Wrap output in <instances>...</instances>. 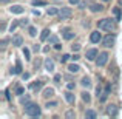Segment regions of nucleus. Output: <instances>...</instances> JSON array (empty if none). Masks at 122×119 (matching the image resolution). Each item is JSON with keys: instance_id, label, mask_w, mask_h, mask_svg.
I'll return each mask as SVG.
<instances>
[{"instance_id": "1", "label": "nucleus", "mask_w": 122, "mask_h": 119, "mask_svg": "<svg viewBox=\"0 0 122 119\" xmlns=\"http://www.w3.org/2000/svg\"><path fill=\"white\" fill-rule=\"evenodd\" d=\"M25 114H26V116H31V118H39L42 114L40 107L37 104H34V102H28V104L25 105Z\"/></svg>"}, {"instance_id": "2", "label": "nucleus", "mask_w": 122, "mask_h": 119, "mask_svg": "<svg viewBox=\"0 0 122 119\" xmlns=\"http://www.w3.org/2000/svg\"><path fill=\"white\" fill-rule=\"evenodd\" d=\"M97 28H99V30H102V31H111L114 28V23H113L111 19L105 17V19H102V20L97 22Z\"/></svg>"}, {"instance_id": "3", "label": "nucleus", "mask_w": 122, "mask_h": 119, "mask_svg": "<svg viewBox=\"0 0 122 119\" xmlns=\"http://www.w3.org/2000/svg\"><path fill=\"white\" fill-rule=\"evenodd\" d=\"M71 16H73L71 8L62 6V8L59 9V19H60V20H68V19H71Z\"/></svg>"}, {"instance_id": "4", "label": "nucleus", "mask_w": 122, "mask_h": 119, "mask_svg": "<svg viewBox=\"0 0 122 119\" xmlns=\"http://www.w3.org/2000/svg\"><path fill=\"white\" fill-rule=\"evenodd\" d=\"M114 42H116V36H114V34H107V36L102 39V45H104L105 48H111L114 45Z\"/></svg>"}, {"instance_id": "5", "label": "nucleus", "mask_w": 122, "mask_h": 119, "mask_svg": "<svg viewBox=\"0 0 122 119\" xmlns=\"http://www.w3.org/2000/svg\"><path fill=\"white\" fill-rule=\"evenodd\" d=\"M108 53L107 51H104V53H99V56L96 57V63H97V67H105V63L108 62Z\"/></svg>"}, {"instance_id": "6", "label": "nucleus", "mask_w": 122, "mask_h": 119, "mask_svg": "<svg viewBox=\"0 0 122 119\" xmlns=\"http://www.w3.org/2000/svg\"><path fill=\"white\" fill-rule=\"evenodd\" d=\"M97 56H99V53H97V50H96V48H91V50H86V53H85V57H86L88 60H94Z\"/></svg>"}, {"instance_id": "7", "label": "nucleus", "mask_w": 122, "mask_h": 119, "mask_svg": "<svg viewBox=\"0 0 122 119\" xmlns=\"http://www.w3.org/2000/svg\"><path fill=\"white\" fill-rule=\"evenodd\" d=\"M90 40H91V43H99V42L102 40V36L99 31H93L91 36H90Z\"/></svg>"}, {"instance_id": "8", "label": "nucleus", "mask_w": 122, "mask_h": 119, "mask_svg": "<svg viewBox=\"0 0 122 119\" xmlns=\"http://www.w3.org/2000/svg\"><path fill=\"white\" fill-rule=\"evenodd\" d=\"M9 11H11L12 14H22V12H25V8L22 5H12L11 8H9Z\"/></svg>"}, {"instance_id": "9", "label": "nucleus", "mask_w": 122, "mask_h": 119, "mask_svg": "<svg viewBox=\"0 0 122 119\" xmlns=\"http://www.w3.org/2000/svg\"><path fill=\"white\" fill-rule=\"evenodd\" d=\"M117 113H119V110H117L116 105H108L107 107V114L108 116H117Z\"/></svg>"}, {"instance_id": "10", "label": "nucleus", "mask_w": 122, "mask_h": 119, "mask_svg": "<svg viewBox=\"0 0 122 119\" xmlns=\"http://www.w3.org/2000/svg\"><path fill=\"white\" fill-rule=\"evenodd\" d=\"M43 65H45V70L46 71H54V62H53V59H45V62H43Z\"/></svg>"}, {"instance_id": "11", "label": "nucleus", "mask_w": 122, "mask_h": 119, "mask_svg": "<svg viewBox=\"0 0 122 119\" xmlns=\"http://www.w3.org/2000/svg\"><path fill=\"white\" fill-rule=\"evenodd\" d=\"M65 99L70 102V104H74V102H76V96H74V93H73V90L65 91Z\"/></svg>"}, {"instance_id": "12", "label": "nucleus", "mask_w": 122, "mask_h": 119, "mask_svg": "<svg viewBox=\"0 0 122 119\" xmlns=\"http://www.w3.org/2000/svg\"><path fill=\"white\" fill-rule=\"evenodd\" d=\"M90 9H91V12H101L102 9H104V6L101 5V3H90Z\"/></svg>"}, {"instance_id": "13", "label": "nucleus", "mask_w": 122, "mask_h": 119, "mask_svg": "<svg viewBox=\"0 0 122 119\" xmlns=\"http://www.w3.org/2000/svg\"><path fill=\"white\" fill-rule=\"evenodd\" d=\"M11 74H22V63H20V60H15V67L11 68Z\"/></svg>"}, {"instance_id": "14", "label": "nucleus", "mask_w": 122, "mask_h": 119, "mask_svg": "<svg viewBox=\"0 0 122 119\" xmlns=\"http://www.w3.org/2000/svg\"><path fill=\"white\" fill-rule=\"evenodd\" d=\"M12 45H14V47H22V45H23V37L15 34V36L12 37Z\"/></svg>"}, {"instance_id": "15", "label": "nucleus", "mask_w": 122, "mask_h": 119, "mask_svg": "<svg viewBox=\"0 0 122 119\" xmlns=\"http://www.w3.org/2000/svg\"><path fill=\"white\" fill-rule=\"evenodd\" d=\"M42 87H43V82H42V80H36V82H33L30 85V90H33V91H39Z\"/></svg>"}, {"instance_id": "16", "label": "nucleus", "mask_w": 122, "mask_h": 119, "mask_svg": "<svg viewBox=\"0 0 122 119\" xmlns=\"http://www.w3.org/2000/svg\"><path fill=\"white\" fill-rule=\"evenodd\" d=\"M63 39H65V40H71V39H74V33H73L70 28H65V30H63Z\"/></svg>"}, {"instance_id": "17", "label": "nucleus", "mask_w": 122, "mask_h": 119, "mask_svg": "<svg viewBox=\"0 0 122 119\" xmlns=\"http://www.w3.org/2000/svg\"><path fill=\"white\" fill-rule=\"evenodd\" d=\"M42 96H43L45 99L53 98V96H54V88H50V87H48V88H45V90H43V94H42Z\"/></svg>"}, {"instance_id": "18", "label": "nucleus", "mask_w": 122, "mask_h": 119, "mask_svg": "<svg viewBox=\"0 0 122 119\" xmlns=\"http://www.w3.org/2000/svg\"><path fill=\"white\" fill-rule=\"evenodd\" d=\"M81 85L83 88H90V87H91V79H90L88 76H83L82 80H81Z\"/></svg>"}, {"instance_id": "19", "label": "nucleus", "mask_w": 122, "mask_h": 119, "mask_svg": "<svg viewBox=\"0 0 122 119\" xmlns=\"http://www.w3.org/2000/svg\"><path fill=\"white\" fill-rule=\"evenodd\" d=\"M50 33H51V31L48 30V28H45V30L40 33V40H42V42H45V40L48 39V37H50Z\"/></svg>"}, {"instance_id": "20", "label": "nucleus", "mask_w": 122, "mask_h": 119, "mask_svg": "<svg viewBox=\"0 0 122 119\" xmlns=\"http://www.w3.org/2000/svg\"><path fill=\"white\" fill-rule=\"evenodd\" d=\"M81 96H82V101L83 102H86V104H90V102H91V96H90L88 91H82Z\"/></svg>"}, {"instance_id": "21", "label": "nucleus", "mask_w": 122, "mask_h": 119, "mask_svg": "<svg viewBox=\"0 0 122 119\" xmlns=\"http://www.w3.org/2000/svg\"><path fill=\"white\" fill-rule=\"evenodd\" d=\"M113 14H114V17H116V20H121V17H122V11H121L119 6L113 8Z\"/></svg>"}, {"instance_id": "22", "label": "nucleus", "mask_w": 122, "mask_h": 119, "mask_svg": "<svg viewBox=\"0 0 122 119\" xmlns=\"http://www.w3.org/2000/svg\"><path fill=\"white\" fill-rule=\"evenodd\" d=\"M79 70H81V67L76 65V63H70V65H68V71L70 73H77Z\"/></svg>"}, {"instance_id": "23", "label": "nucleus", "mask_w": 122, "mask_h": 119, "mask_svg": "<svg viewBox=\"0 0 122 119\" xmlns=\"http://www.w3.org/2000/svg\"><path fill=\"white\" fill-rule=\"evenodd\" d=\"M59 9L60 8H48L46 9V14L48 16H59Z\"/></svg>"}, {"instance_id": "24", "label": "nucleus", "mask_w": 122, "mask_h": 119, "mask_svg": "<svg viewBox=\"0 0 122 119\" xmlns=\"http://www.w3.org/2000/svg\"><path fill=\"white\" fill-rule=\"evenodd\" d=\"M33 6H46L48 5V2L46 0H33Z\"/></svg>"}, {"instance_id": "25", "label": "nucleus", "mask_w": 122, "mask_h": 119, "mask_svg": "<svg viewBox=\"0 0 122 119\" xmlns=\"http://www.w3.org/2000/svg\"><path fill=\"white\" fill-rule=\"evenodd\" d=\"M97 116V113H96L94 110H86L85 111V118H88V119H93V118H96Z\"/></svg>"}, {"instance_id": "26", "label": "nucleus", "mask_w": 122, "mask_h": 119, "mask_svg": "<svg viewBox=\"0 0 122 119\" xmlns=\"http://www.w3.org/2000/svg\"><path fill=\"white\" fill-rule=\"evenodd\" d=\"M28 102H30V96H28V94H25V96L22 94V96H20V104H22V105H26Z\"/></svg>"}, {"instance_id": "27", "label": "nucleus", "mask_w": 122, "mask_h": 119, "mask_svg": "<svg viewBox=\"0 0 122 119\" xmlns=\"http://www.w3.org/2000/svg\"><path fill=\"white\" fill-rule=\"evenodd\" d=\"M28 34H30L31 37H36L37 36V30L34 26H28Z\"/></svg>"}, {"instance_id": "28", "label": "nucleus", "mask_w": 122, "mask_h": 119, "mask_svg": "<svg viewBox=\"0 0 122 119\" xmlns=\"http://www.w3.org/2000/svg\"><path fill=\"white\" fill-rule=\"evenodd\" d=\"M23 56H25V60H31V53L28 48H23Z\"/></svg>"}, {"instance_id": "29", "label": "nucleus", "mask_w": 122, "mask_h": 119, "mask_svg": "<svg viewBox=\"0 0 122 119\" xmlns=\"http://www.w3.org/2000/svg\"><path fill=\"white\" fill-rule=\"evenodd\" d=\"M23 93H25V88H23V87H20V85H17V87H15V94L22 96Z\"/></svg>"}, {"instance_id": "30", "label": "nucleus", "mask_w": 122, "mask_h": 119, "mask_svg": "<svg viewBox=\"0 0 122 119\" xmlns=\"http://www.w3.org/2000/svg\"><path fill=\"white\" fill-rule=\"evenodd\" d=\"M19 25H20V22H19V20H14V22H12V23H11V26H9V31H11V33H12V31H14L15 28L19 26Z\"/></svg>"}, {"instance_id": "31", "label": "nucleus", "mask_w": 122, "mask_h": 119, "mask_svg": "<svg viewBox=\"0 0 122 119\" xmlns=\"http://www.w3.org/2000/svg\"><path fill=\"white\" fill-rule=\"evenodd\" d=\"M68 59H71V56H70V54H62V57H60V62L65 63V62H68Z\"/></svg>"}, {"instance_id": "32", "label": "nucleus", "mask_w": 122, "mask_h": 119, "mask_svg": "<svg viewBox=\"0 0 122 119\" xmlns=\"http://www.w3.org/2000/svg\"><path fill=\"white\" fill-rule=\"evenodd\" d=\"M65 118H68V119H71V118H76V113H74L73 110H68V111L65 113Z\"/></svg>"}, {"instance_id": "33", "label": "nucleus", "mask_w": 122, "mask_h": 119, "mask_svg": "<svg viewBox=\"0 0 122 119\" xmlns=\"http://www.w3.org/2000/svg\"><path fill=\"white\" fill-rule=\"evenodd\" d=\"M57 42H59V37H57V36H50V43L56 45Z\"/></svg>"}, {"instance_id": "34", "label": "nucleus", "mask_w": 122, "mask_h": 119, "mask_svg": "<svg viewBox=\"0 0 122 119\" xmlns=\"http://www.w3.org/2000/svg\"><path fill=\"white\" fill-rule=\"evenodd\" d=\"M56 105H57V102H54V101H48L46 102V105H45V107H46V108H53V107H56Z\"/></svg>"}, {"instance_id": "35", "label": "nucleus", "mask_w": 122, "mask_h": 119, "mask_svg": "<svg viewBox=\"0 0 122 119\" xmlns=\"http://www.w3.org/2000/svg\"><path fill=\"white\" fill-rule=\"evenodd\" d=\"M96 94H97V98H101V96H102V87L101 85L96 87Z\"/></svg>"}, {"instance_id": "36", "label": "nucleus", "mask_w": 122, "mask_h": 119, "mask_svg": "<svg viewBox=\"0 0 122 119\" xmlns=\"http://www.w3.org/2000/svg\"><path fill=\"white\" fill-rule=\"evenodd\" d=\"M71 50L76 53V51H79V50H81V45H79V43H74V45H71Z\"/></svg>"}, {"instance_id": "37", "label": "nucleus", "mask_w": 122, "mask_h": 119, "mask_svg": "<svg viewBox=\"0 0 122 119\" xmlns=\"http://www.w3.org/2000/svg\"><path fill=\"white\" fill-rule=\"evenodd\" d=\"M19 22H20V25H22V26H26V25H28V19H20Z\"/></svg>"}, {"instance_id": "38", "label": "nucleus", "mask_w": 122, "mask_h": 119, "mask_svg": "<svg viewBox=\"0 0 122 119\" xmlns=\"http://www.w3.org/2000/svg\"><path fill=\"white\" fill-rule=\"evenodd\" d=\"M40 65H42V60H40V59H37L36 62H34V68H39Z\"/></svg>"}, {"instance_id": "39", "label": "nucleus", "mask_w": 122, "mask_h": 119, "mask_svg": "<svg viewBox=\"0 0 122 119\" xmlns=\"http://www.w3.org/2000/svg\"><path fill=\"white\" fill-rule=\"evenodd\" d=\"M66 88H68V90H74V88H76V83H73V82H70V83H68V85H66Z\"/></svg>"}, {"instance_id": "40", "label": "nucleus", "mask_w": 122, "mask_h": 119, "mask_svg": "<svg viewBox=\"0 0 122 119\" xmlns=\"http://www.w3.org/2000/svg\"><path fill=\"white\" fill-rule=\"evenodd\" d=\"M60 79H62V76H60V74H56V76H54V82H56V83H59Z\"/></svg>"}, {"instance_id": "41", "label": "nucleus", "mask_w": 122, "mask_h": 119, "mask_svg": "<svg viewBox=\"0 0 122 119\" xmlns=\"http://www.w3.org/2000/svg\"><path fill=\"white\" fill-rule=\"evenodd\" d=\"M8 42H9L8 39H3V40H2V48H3V50L6 48V45H8Z\"/></svg>"}, {"instance_id": "42", "label": "nucleus", "mask_w": 122, "mask_h": 119, "mask_svg": "<svg viewBox=\"0 0 122 119\" xmlns=\"http://www.w3.org/2000/svg\"><path fill=\"white\" fill-rule=\"evenodd\" d=\"M22 79H30V73H22Z\"/></svg>"}, {"instance_id": "43", "label": "nucleus", "mask_w": 122, "mask_h": 119, "mask_svg": "<svg viewBox=\"0 0 122 119\" xmlns=\"http://www.w3.org/2000/svg\"><path fill=\"white\" fill-rule=\"evenodd\" d=\"M81 0H70V5H79Z\"/></svg>"}, {"instance_id": "44", "label": "nucleus", "mask_w": 122, "mask_h": 119, "mask_svg": "<svg viewBox=\"0 0 122 119\" xmlns=\"http://www.w3.org/2000/svg\"><path fill=\"white\" fill-rule=\"evenodd\" d=\"M110 91H111V87H110V85H107V87H105V91H104V93H107V94H110Z\"/></svg>"}, {"instance_id": "45", "label": "nucleus", "mask_w": 122, "mask_h": 119, "mask_svg": "<svg viewBox=\"0 0 122 119\" xmlns=\"http://www.w3.org/2000/svg\"><path fill=\"white\" fill-rule=\"evenodd\" d=\"M85 6H86V2H81V3H79V8H81V9H83Z\"/></svg>"}, {"instance_id": "46", "label": "nucleus", "mask_w": 122, "mask_h": 119, "mask_svg": "<svg viewBox=\"0 0 122 119\" xmlns=\"http://www.w3.org/2000/svg\"><path fill=\"white\" fill-rule=\"evenodd\" d=\"M71 59H73V60H79V59H81V56H79V54H74Z\"/></svg>"}, {"instance_id": "47", "label": "nucleus", "mask_w": 122, "mask_h": 119, "mask_svg": "<svg viewBox=\"0 0 122 119\" xmlns=\"http://www.w3.org/2000/svg\"><path fill=\"white\" fill-rule=\"evenodd\" d=\"M54 48H56V50H60V48H62V45H60V43H59V42H57V43H56V45H54Z\"/></svg>"}, {"instance_id": "48", "label": "nucleus", "mask_w": 122, "mask_h": 119, "mask_svg": "<svg viewBox=\"0 0 122 119\" xmlns=\"http://www.w3.org/2000/svg\"><path fill=\"white\" fill-rule=\"evenodd\" d=\"M34 51H36V53H39V51H40V47H39V45H34Z\"/></svg>"}, {"instance_id": "49", "label": "nucleus", "mask_w": 122, "mask_h": 119, "mask_svg": "<svg viewBox=\"0 0 122 119\" xmlns=\"http://www.w3.org/2000/svg\"><path fill=\"white\" fill-rule=\"evenodd\" d=\"M5 94H6V99H8V101H9V99H11V96H9V91H8V90H6V91H5Z\"/></svg>"}, {"instance_id": "50", "label": "nucleus", "mask_w": 122, "mask_h": 119, "mask_svg": "<svg viewBox=\"0 0 122 119\" xmlns=\"http://www.w3.org/2000/svg\"><path fill=\"white\" fill-rule=\"evenodd\" d=\"M5 28H6V23H2V26H0V30H2V33L5 31Z\"/></svg>"}, {"instance_id": "51", "label": "nucleus", "mask_w": 122, "mask_h": 119, "mask_svg": "<svg viewBox=\"0 0 122 119\" xmlns=\"http://www.w3.org/2000/svg\"><path fill=\"white\" fill-rule=\"evenodd\" d=\"M0 2H2L3 5H5V3H8V2H9V0H0Z\"/></svg>"}, {"instance_id": "52", "label": "nucleus", "mask_w": 122, "mask_h": 119, "mask_svg": "<svg viewBox=\"0 0 122 119\" xmlns=\"http://www.w3.org/2000/svg\"><path fill=\"white\" fill-rule=\"evenodd\" d=\"M102 2H110V0H102Z\"/></svg>"}]
</instances>
